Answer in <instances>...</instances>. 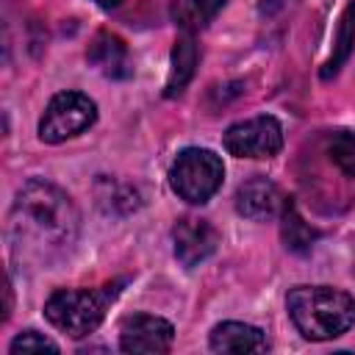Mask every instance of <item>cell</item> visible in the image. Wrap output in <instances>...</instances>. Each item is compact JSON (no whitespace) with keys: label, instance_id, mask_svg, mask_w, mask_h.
Returning <instances> with one entry per match:
<instances>
[{"label":"cell","instance_id":"obj_1","mask_svg":"<svg viewBox=\"0 0 355 355\" xmlns=\"http://www.w3.org/2000/svg\"><path fill=\"white\" fill-rule=\"evenodd\" d=\"M78 208L67 191L50 180H28L8 214V241L14 255L33 263H50L67 255L78 239Z\"/></svg>","mask_w":355,"mask_h":355},{"label":"cell","instance_id":"obj_2","mask_svg":"<svg viewBox=\"0 0 355 355\" xmlns=\"http://www.w3.org/2000/svg\"><path fill=\"white\" fill-rule=\"evenodd\" d=\"M294 327L311 341H327L355 324V297L333 286H297L286 297Z\"/></svg>","mask_w":355,"mask_h":355},{"label":"cell","instance_id":"obj_3","mask_svg":"<svg viewBox=\"0 0 355 355\" xmlns=\"http://www.w3.org/2000/svg\"><path fill=\"white\" fill-rule=\"evenodd\" d=\"M119 294V283L103 286L97 291L89 288H58L44 302V316L53 327L72 338H83L94 333L105 316V308Z\"/></svg>","mask_w":355,"mask_h":355},{"label":"cell","instance_id":"obj_4","mask_svg":"<svg viewBox=\"0 0 355 355\" xmlns=\"http://www.w3.org/2000/svg\"><path fill=\"white\" fill-rule=\"evenodd\" d=\"M225 178V166L222 158L205 147H186L178 153V158L169 166V186L172 191L191 202V205H202L208 202Z\"/></svg>","mask_w":355,"mask_h":355},{"label":"cell","instance_id":"obj_5","mask_svg":"<svg viewBox=\"0 0 355 355\" xmlns=\"http://www.w3.org/2000/svg\"><path fill=\"white\" fill-rule=\"evenodd\" d=\"M97 119V105L89 94L83 92H58L42 119H39V139L47 144H61L78 133H83L86 128H92Z\"/></svg>","mask_w":355,"mask_h":355},{"label":"cell","instance_id":"obj_6","mask_svg":"<svg viewBox=\"0 0 355 355\" xmlns=\"http://www.w3.org/2000/svg\"><path fill=\"white\" fill-rule=\"evenodd\" d=\"M225 150L236 158H272L283 150V128L275 116L261 114L252 119L233 122L225 136Z\"/></svg>","mask_w":355,"mask_h":355},{"label":"cell","instance_id":"obj_7","mask_svg":"<svg viewBox=\"0 0 355 355\" xmlns=\"http://www.w3.org/2000/svg\"><path fill=\"white\" fill-rule=\"evenodd\" d=\"M175 327L150 313H133L119 327V349L122 352H166L172 347Z\"/></svg>","mask_w":355,"mask_h":355},{"label":"cell","instance_id":"obj_8","mask_svg":"<svg viewBox=\"0 0 355 355\" xmlns=\"http://www.w3.org/2000/svg\"><path fill=\"white\" fill-rule=\"evenodd\" d=\"M172 244H175V258L183 266H197L214 255V250L219 244V233L214 230V225L208 219L183 216L172 227Z\"/></svg>","mask_w":355,"mask_h":355},{"label":"cell","instance_id":"obj_9","mask_svg":"<svg viewBox=\"0 0 355 355\" xmlns=\"http://www.w3.org/2000/svg\"><path fill=\"white\" fill-rule=\"evenodd\" d=\"M283 202H286V197L266 178H252V180L241 183L236 191V211L252 222H266L272 216H280Z\"/></svg>","mask_w":355,"mask_h":355},{"label":"cell","instance_id":"obj_10","mask_svg":"<svg viewBox=\"0 0 355 355\" xmlns=\"http://www.w3.org/2000/svg\"><path fill=\"white\" fill-rule=\"evenodd\" d=\"M86 58L89 64H94L105 78H114V80H125L133 75V67H130V53H128V44L116 36V33H108V31H100L92 42H89V50H86Z\"/></svg>","mask_w":355,"mask_h":355},{"label":"cell","instance_id":"obj_11","mask_svg":"<svg viewBox=\"0 0 355 355\" xmlns=\"http://www.w3.org/2000/svg\"><path fill=\"white\" fill-rule=\"evenodd\" d=\"M208 344L214 352H266V333L255 324L244 322H222L211 330Z\"/></svg>","mask_w":355,"mask_h":355},{"label":"cell","instance_id":"obj_12","mask_svg":"<svg viewBox=\"0 0 355 355\" xmlns=\"http://www.w3.org/2000/svg\"><path fill=\"white\" fill-rule=\"evenodd\" d=\"M197 44H194V33H180L175 39V47H172V61H169V78H166V86H164V94L166 97H178L189 80L194 78V69H197Z\"/></svg>","mask_w":355,"mask_h":355},{"label":"cell","instance_id":"obj_13","mask_svg":"<svg viewBox=\"0 0 355 355\" xmlns=\"http://www.w3.org/2000/svg\"><path fill=\"white\" fill-rule=\"evenodd\" d=\"M352 47H355V0H349L344 6V11H341L338 31H336V44H333V55L322 67V80H330V78L338 75V69L352 55Z\"/></svg>","mask_w":355,"mask_h":355},{"label":"cell","instance_id":"obj_14","mask_svg":"<svg viewBox=\"0 0 355 355\" xmlns=\"http://www.w3.org/2000/svg\"><path fill=\"white\" fill-rule=\"evenodd\" d=\"M225 0H172V22L186 31V33H194V31H202L219 11H222Z\"/></svg>","mask_w":355,"mask_h":355},{"label":"cell","instance_id":"obj_15","mask_svg":"<svg viewBox=\"0 0 355 355\" xmlns=\"http://www.w3.org/2000/svg\"><path fill=\"white\" fill-rule=\"evenodd\" d=\"M280 233H283V244L291 250V252H305L313 241H316V230L300 216L297 205L286 197L283 208H280Z\"/></svg>","mask_w":355,"mask_h":355},{"label":"cell","instance_id":"obj_16","mask_svg":"<svg viewBox=\"0 0 355 355\" xmlns=\"http://www.w3.org/2000/svg\"><path fill=\"white\" fill-rule=\"evenodd\" d=\"M327 155L344 175L355 178V133L352 130H336L327 139Z\"/></svg>","mask_w":355,"mask_h":355},{"label":"cell","instance_id":"obj_17","mask_svg":"<svg viewBox=\"0 0 355 355\" xmlns=\"http://www.w3.org/2000/svg\"><path fill=\"white\" fill-rule=\"evenodd\" d=\"M11 355H19V352H58V344L50 341L47 336L36 333V330H22L14 341H11Z\"/></svg>","mask_w":355,"mask_h":355},{"label":"cell","instance_id":"obj_18","mask_svg":"<svg viewBox=\"0 0 355 355\" xmlns=\"http://www.w3.org/2000/svg\"><path fill=\"white\" fill-rule=\"evenodd\" d=\"M94 3H97V6H103V8H116L122 0H94Z\"/></svg>","mask_w":355,"mask_h":355}]
</instances>
